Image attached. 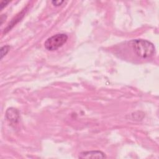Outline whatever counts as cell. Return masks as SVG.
Returning <instances> with one entry per match:
<instances>
[{"label": "cell", "mask_w": 159, "mask_h": 159, "mask_svg": "<svg viewBox=\"0 0 159 159\" xmlns=\"http://www.w3.org/2000/svg\"><path fill=\"white\" fill-rule=\"evenodd\" d=\"M80 158H105L106 156L104 153L99 150H91L82 152L78 156Z\"/></svg>", "instance_id": "3"}, {"label": "cell", "mask_w": 159, "mask_h": 159, "mask_svg": "<svg viewBox=\"0 0 159 159\" xmlns=\"http://www.w3.org/2000/svg\"><path fill=\"white\" fill-rule=\"evenodd\" d=\"M64 2V1H60V0H58V1H57V0H54V1H52V3L53 6H60L62 4V3Z\"/></svg>", "instance_id": "6"}, {"label": "cell", "mask_w": 159, "mask_h": 159, "mask_svg": "<svg viewBox=\"0 0 159 159\" xmlns=\"http://www.w3.org/2000/svg\"><path fill=\"white\" fill-rule=\"evenodd\" d=\"M65 34H57L48 38L44 43L45 48L48 51H54L62 47L67 41Z\"/></svg>", "instance_id": "2"}, {"label": "cell", "mask_w": 159, "mask_h": 159, "mask_svg": "<svg viewBox=\"0 0 159 159\" xmlns=\"http://www.w3.org/2000/svg\"><path fill=\"white\" fill-rule=\"evenodd\" d=\"M9 2H10V1H2V2H1V4H0L1 9L2 10Z\"/></svg>", "instance_id": "7"}, {"label": "cell", "mask_w": 159, "mask_h": 159, "mask_svg": "<svg viewBox=\"0 0 159 159\" xmlns=\"http://www.w3.org/2000/svg\"><path fill=\"white\" fill-rule=\"evenodd\" d=\"M10 46L9 45H5L1 48L0 52H1V59H2V58L7 53L10 49Z\"/></svg>", "instance_id": "5"}, {"label": "cell", "mask_w": 159, "mask_h": 159, "mask_svg": "<svg viewBox=\"0 0 159 159\" xmlns=\"http://www.w3.org/2000/svg\"><path fill=\"white\" fill-rule=\"evenodd\" d=\"M130 45L134 52L139 57L147 58L155 53L153 44L147 40L135 39L130 42Z\"/></svg>", "instance_id": "1"}, {"label": "cell", "mask_w": 159, "mask_h": 159, "mask_svg": "<svg viewBox=\"0 0 159 159\" xmlns=\"http://www.w3.org/2000/svg\"><path fill=\"white\" fill-rule=\"evenodd\" d=\"M6 117L11 122L17 123L19 119V112L14 107L8 108L6 112Z\"/></svg>", "instance_id": "4"}]
</instances>
